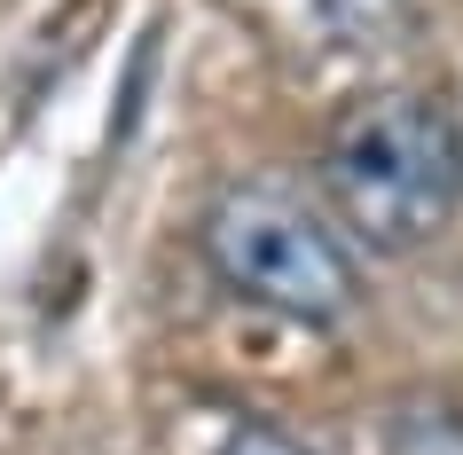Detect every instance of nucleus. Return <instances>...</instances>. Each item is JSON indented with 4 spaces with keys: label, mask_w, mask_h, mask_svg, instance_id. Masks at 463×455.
I'll use <instances>...</instances> for the list:
<instances>
[{
    "label": "nucleus",
    "mask_w": 463,
    "mask_h": 455,
    "mask_svg": "<svg viewBox=\"0 0 463 455\" xmlns=\"http://www.w3.org/2000/svg\"><path fill=\"white\" fill-rule=\"evenodd\" d=\"M322 189L369 251H416L463 204V134L432 95L369 87L330 118Z\"/></svg>",
    "instance_id": "obj_1"
},
{
    "label": "nucleus",
    "mask_w": 463,
    "mask_h": 455,
    "mask_svg": "<svg viewBox=\"0 0 463 455\" xmlns=\"http://www.w3.org/2000/svg\"><path fill=\"white\" fill-rule=\"evenodd\" d=\"M204 260L244 307L283 322H338L354 307V267L315 204H298L275 181H228L204 213Z\"/></svg>",
    "instance_id": "obj_2"
},
{
    "label": "nucleus",
    "mask_w": 463,
    "mask_h": 455,
    "mask_svg": "<svg viewBox=\"0 0 463 455\" xmlns=\"http://www.w3.org/2000/svg\"><path fill=\"white\" fill-rule=\"evenodd\" d=\"M385 455H463V408H409Z\"/></svg>",
    "instance_id": "obj_3"
},
{
    "label": "nucleus",
    "mask_w": 463,
    "mask_h": 455,
    "mask_svg": "<svg viewBox=\"0 0 463 455\" xmlns=\"http://www.w3.org/2000/svg\"><path fill=\"white\" fill-rule=\"evenodd\" d=\"M315 8H322V24L345 32V40H377V32L392 24V8H401V0H315Z\"/></svg>",
    "instance_id": "obj_4"
},
{
    "label": "nucleus",
    "mask_w": 463,
    "mask_h": 455,
    "mask_svg": "<svg viewBox=\"0 0 463 455\" xmlns=\"http://www.w3.org/2000/svg\"><path fill=\"white\" fill-rule=\"evenodd\" d=\"M220 455H315V448H298L291 431H275V424H236Z\"/></svg>",
    "instance_id": "obj_5"
}]
</instances>
